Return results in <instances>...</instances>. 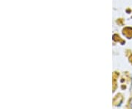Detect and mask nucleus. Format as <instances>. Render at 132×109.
<instances>
[{"label":"nucleus","mask_w":132,"mask_h":109,"mask_svg":"<svg viewBox=\"0 0 132 109\" xmlns=\"http://www.w3.org/2000/svg\"><path fill=\"white\" fill-rule=\"evenodd\" d=\"M130 105H131V107L132 108V99H131V103H130Z\"/></svg>","instance_id":"obj_1"}]
</instances>
